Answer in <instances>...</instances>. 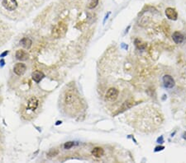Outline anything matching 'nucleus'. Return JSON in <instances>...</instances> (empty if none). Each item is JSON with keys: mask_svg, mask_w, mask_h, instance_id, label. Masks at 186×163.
Returning a JSON list of instances; mask_svg holds the SVG:
<instances>
[{"mask_svg": "<svg viewBox=\"0 0 186 163\" xmlns=\"http://www.w3.org/2000/svg\"><path fill=\"white\" fill-rule=\"evenodd\" d=\"M67 29H68V26H67L66 23L60 22L57 23L53 27L52 31H51V35L55 39L63 37L64 35H66Z\"/></svg>", "mask_w": 186, "mask_h": 163, "instance_id": "obj_1", "label": "nucleus"}, {"mask_svg": "<svg viewBox=\"0 0 186 163\" xmlns=\"http://www.w3.org/2000/svg\"><path fill=\"white\" fill-rule=\"evenodd\" d=\"M2 5L6 10L12 12V11H14L17 9L18 3L17 0H3L2 1Z\"/></svg>", "mask_w": 186, "mask_h": 163, "instance_id": "obj_2", "label": "nucleus"}, {"mask_svg": "<svg viewBox=\"0 0 186 163\" xmlns=\"http://www.w3.org/2000/svg\"><path fill=\"white\" fill-rule=\"evenodd\" d=\"M118 94H119V92H118V89H116L114 88H111L107 91L105 97L109 101H113V100H115L118 98Z\"/></svg>", "mask_w": 186, "mask_h": 163, "instance_id": "obj_3", "label": "nucleus"}, {"mask_svg": "<svg viewBox=\"0 0 186 163\" xmlns=\"http://www.w3.org/2000/svg\"><path fill=\"white\" fill-rule=\"evenodd\" d=\"M27 70V66L23 63H16L14 67H13V72L16 75L22 76L25 73Z\"/></svg>", "mask_w": 186, "mask_h": 163, "instance_id": "obj_4", "label": "nucleus"}, {"mask_svg": "<svg viewBox=\"0 0 186 163\" xmlns=\"http://www.w3.org/2000/svg\"><path fill=\"white\" fill-rule=\"evenodd\" d=\"M166 18L170 19V20L175 21L178 18V13L175 11V9H174L172 8H167L165 11Z\"/></svg>", "mask_w": 186, "mask_h": 163, "instance_id": "obj_5", "label": "nucleus"}, {"mask_svg": "<svg viewBox=\"0 0 186 163\" xmlns=\"http://www.w3.org/2000/svg\"><path fill=\"white\" fill-rule=\"evenodd\" d=\"M38 105H39V100L37 97L35 96H32L31 97L28 101V109L32 111H34L35 110H37V108L38 107Z\"/></svg>", "mask_w": 186, "mask_h": 163, "instance_id": "obj_6", "label": "nucleus"}, {"mask_svg": "<svg viewBox=\"0 0 186 163\" xmlns=\"http://www.w3.org/2000/svg\"><path fill=\"white\" fill-rule=\"evenodd\" d=\"M163 83L165 88H172L175 87V80L174 78L171 77V75H168L166 74L163 77Z\"/></svg>", "mask_w": 186, "mask_h": 163, "instance_id": "obj_7", "label": "nucleus"}, {"mask_svg": "<svg viewBox=\"0 0 186 163\" xmlns=\"http://www.w3.org/2000/svg\"><path fill=\"white\" fill-rule=\"evenodd\" d=\"M45 75H44V73L42 72H41V71H34L32 73V80L34 82H36L37 83H40L41 81L42 80L43 78H44Z\"/></svg>", "mask_w": 186, "mask_h": 163, "instance_id": "obj_8", "label": "nucleus"}, {"mask_svg": "<svg viewBox=\"0 0 186 163\" xmlns=\"http://www.w3.org/2000/svg\"><path fill=\"white\" fill-rule=\"evenodd\" d=\"M172 39H173L174 42L179 45V44H182L184 42V37L180 31H175L172 35Z\"/></svg>", "mask_w": 186, "mask_h": 163, "instance_id": "obj_9", "label": "nucleus"}, {"mask_svg": "<svg viewBox=\"0 0 186 163\" xmlns=\"http://www.w3.org/2000/svg\"><path fill=\"white\" fill-rule=\"evenodd\" d=\"M16 59L21 61L27 60L28 59V53L26 52L25 50H18V51L16 52Z\"/></svg>", "mask_w": 186, "mask_h": 163, "instance_id": "obj_10", "label": "nucleus"}, {"mask_svg": "<svg viewBox=\"0 0 186 163\" xmlns=\"http://www.w3.org/2000/svg\"><path fill=\"white\" fill-rule=\"evenodd\" d=\"M104 154V150L100 147H96L92 150V155L96 158H99L103 157Z\"/></svg>", "mask_w": 186, "mask_h": 163, "instance_id": "obj_11", "label": "nucleus"}, {"mask_svg": "<svg viewBox=\"0 0 186 163\" xmlns=\"http://www.w3.org/2000/svg\"><path fill=\"white\" fill-rule=\"evenodd\" d=\"M20 44L23 45L25 49H30L32 45V41L29 38L24 37L20 40Z\"/></svg>", "mask_w": 186, "mask_h": 163, "instance_id": "obj_12", "label": "nucleus"}, {"mask_svg": "<svg viewBox=\"0 0 186 163\" xmlns=\"http://www.w3.org/2000/svg\"><path fill=\"white\" fill-rule=\"evenodd\" d=\"M74 100H75V96L72 93L69 92L66 94V97H65V101H66V104L71 105V104H72L74 102Z\"/></svg>", "mask_w": 186, "mask_h": 163, "instance_id": "obj_13", "label": "nucleus"}, {"mask_svg": "<svg viewBox=\"0 0 186 163\" xmlns=\"http://www.w3.org/2000/svg\"><path fill=\"white\" fill-rule=\"evenodd\" d=\"M135 45H136V46L139 50H144V49L146 48V44H145V43H142L141 40H138V39L135 40Z\"/></svg>", "mask_w": 186, "mask_h": 163, "instance_id": "obj_14", "label": "nucleus"}, {"mask_svg": "<svg viewBox=\"0 0 186 163\" xmlns=\"http://www.w3.org/2000/svg\"><path fill=\"white\" fill-rule=\"evenodd\" d=\"M98 4V0H89L88 4V8L89 9H93V8H96Z\"/></svg>", "mask_w": 186, "mask_h": 163, "instance_id": "obj_15", "label": "nucleus"}, {"mask_svg": "<svg viewBox=\"0 0 186 163\" xmlns=\"http://www.w3.org/2000/svg\"><path fill=\"white\" fill-rule=\"evenodd\" d=\"M59 153V151L57 149H51V150L47 153V156L49 157H55Z\"/></svg>", "mask_w": 186, "mask_h": 163, "instance_id": "obj_16", "label": "nucleus"}, {"mask_svg": "<svg viewBox=\"0 0 186 163\" xmlns=\"http://www.w3.org/2000/svg\"><path fill=\"white\" fill-rule=\"evenodd\" d=\"M74 142H67V143H65V145H64V148L65 149H71L72 147L74 146Z\"/></svg>", "mask_w": 186, "mask_h": 163, "instance_id": "obj_17", "label": "nucleus"}, {"mask_svg": "<svg viewBox=\"0 0 186 163\" xmlns=\"http://www.w3.org/2000/svg\"><path fill=\"white\" fill-rule=\"evenodd\" d=\"M164 148H165V147H163V146H160V147H156V149H155V152H159V151L163 150Z\"/></svg>", "mask_w": 186, "mask_h": 163, "instance_id": "obj_18", "label": "nucleus"}, {"mask_svg": "<svg viewBox=\"0 0 186 163\" xmlns=\"http://www.w3.org/2000/svg\"><path fill=\"white\" fill-rule=\"evenodd\" d=\"M8 54V50H7V51H5V52H3V54H2V55H0V57H2V58H3V57H4V56L7 55Z\"/></svg>", "mask_w": 186, "mask_h": 163, "instance_id": "obj_19", "label": "nucleus"}, {"mask_svg": "<svg viewBox=\"0 0 186 163\" xmlns=\"http://www.w3.org/2000/svg\"><path fill=\"white\" fill-rule=\"evenodd\" d=\"M160 141H161V143H163V137H162V136H161V138H159L158 139H157V142H158V143H159V142H160Z\"/></svg>", "mask_w": 186, "mask_h": 163, "instance_id": "obj_20", "label": "nucleus"}, {"mask_svg": "<svg viewBox=\"0 0 186 163\" xmlns=\"http://www.w3.org/2000/svg\"><path fill=\"white\" fill-rule=\"evenodd\" d=\"M4 63H5V62H4V60H3V59H2V60L0 61V66L4 65Z\"/></svg>", "mask_w": 186, "mask_h": 163, "instance_id": "obj_21", "label": "nucleus"}, {"mask_svg": "<svg viewBox=\"0 0 186 163\" xmlns=\"http://www.w3.org/2000/svg\"><path fill=\"white\" fill-rule=\"evenodd\" d=\"M60 124H61V121H57V122H56V125H59Z\"/></svg>", "mask_w": 186, "mask_h": 163, "instance_id": "obj_22", "label": "nucleus"}, {"mask_svg": "<svg viewBox=\"0 0 186 163\" xmlns=\"http://www.w3.org/2000/svg\"><path fill=\"white\" fill-rule=\"evenodd\" d=\"M184 138L186 139V133H184Z\"/></svg>", "mask_w": 186, "mask_h": 163, "instance_id": "obj_23", "label": "nucleus"}]
</instances>
